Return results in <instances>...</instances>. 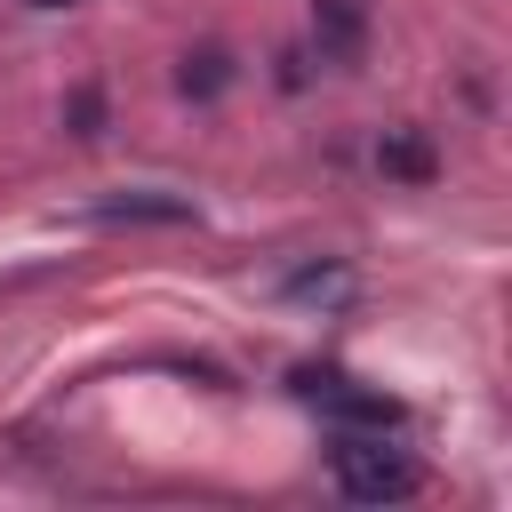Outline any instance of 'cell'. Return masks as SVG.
Returning <instances> with one entry per match:
<instances>
[{"label":"cell","mask_w":512,"mask_h":512,"mask_svg":"<svg viewBox=\"0 0 512 512\" xmlns=\"http://www.w3.org/2000/svg\"><path fill=\"white\" fill-rule=\"evenodd\" d=\"M24 8H72V0H24Z\"/></svg>","instance_id":"7"},{"label":"cell","mask_w":512,"mask_h":512,"mask_svg":"<svg viewBox=\"0 0 512 512\" xmlns=\"http://www.w3.org/2000/svg\"><path fill=\"white\" fill-rule=\"evenodd\" d=\"M376 160H384V176H408V184H424V176H432V152H424L416 136H384V152H376Z\"/></svg>","instance_id":"5"},{"label":"cell","mask_w":512,"mask_h":512,"mask_svg":"<svg viewBox=\"0 0 512 512\" xmlns=\"http://www.w3.org/2000/svg\"><path fill=\"white\" fill-rule=\"evenodd\" d=\"M224 80H232V56H224V48H200V56H184V72H176L184 96H216Z\"/></svg>","instance_id":"4"},{"label":"cell","mask_w":512,"mask_h":512,"mask_svg":"<svg viewBox=\"0 0 512 512\" xmlns=\"http://www.w3.org/2000/svg\"><path fill=\"white\" fill-rule=\"evenodd\" d=\"M288 296H296V304H344V296H352V272H296Z\"/></svg>","instance_id":"6"},{"label":"cell","mask_w":512,"mask_h":512,"mask_svg":"<svg viewBox=\"0 0 512 512\" xmlns=\"http://www.w3.org/2000/svg\"><path fill=\"white\" fill-rule=\"evenodd\" d=\"M312 40H320L328 64H360V48H368V8H360V0H312Z\"/></svg>","instance_id":"3"},{"label":"cell","mask_w":512,"mask_h":512,"mask_svg":"<svg viewBox=\"0 0 512 512\" xmlns=\"http://www.w3.org/2000/svg\"><path fill=\"white\" fill-rule=\"evenodd\" d=\"M336 488L352 496V504H400V496H416V456L408 448H392L384 432H368V424H344L336 432Z\"/></svg>","instance_id":"1"},{"label":"cell","mask_w":512,"mask_h":512,"mask_svg":"<svg viewBox=\"0 0 512 512\" xmlns=\"http://www.w3.org/2000/svg\"><path fill=\"white\" fill-rule=\"evenodd\" d=\"M304 392H312L320 408H336L344 424H368V432H392V424H400V408H392L384 392H360L352 376H304Z\"/></svg>","instance_id":"2"}]
</instances>
